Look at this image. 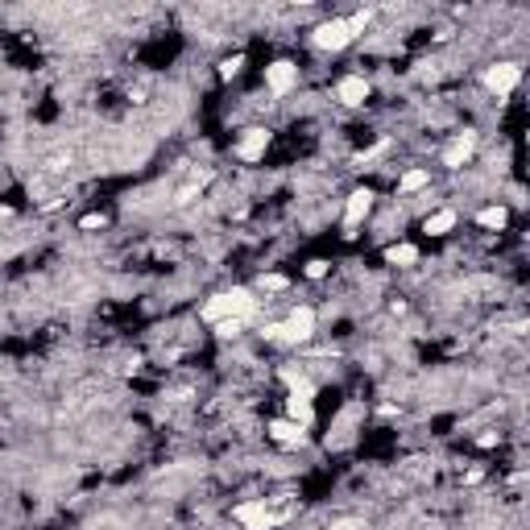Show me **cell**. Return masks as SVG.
I'll return each instance as SVG.
<instances>
[{"label":"cell","instance_id":"obj_22","mask_svg":"<svg viewBox=\"0 0 530 530\" xmlns=\"http://www.w3.org/2000/svg\"><path fill=\"white\" fill-rule=\"evenodd\" d=\"M307 273H311V278H323V273H327V265H323V261H311Z\"/></svg>","mask_w":530,"mask_h":530},{"label":"cell","instance_id":"obj_5","mask_svg":"<svg viewBox=\"0 0 530 530\" xmlns=\"http://www.w3.org/2000/svg\"><path fill=\"white\" fill-rule=\"evenodd\" d=\"M232 518H236L245 530H269V526H273V514L265 510L261 501H245V505H236V510H232Z\"/></svg>","mask_w":530,"mask_h":530},{"label":"cell","instance_id":"obj_8","mask_svg":"<svg viewBox=\"0 0 530 530\" xmlns=\"http://www.w3.org/2000/svg\"><path fill=\"white\" fill-rule=\"evenodd\" d=\"M294 79H299L294 62H273V67H265V83H269L273 95H286V91L294 88Z\"/></svg>","mask_w":530,"mask_h":530},{"label":"cell","instance_id":"obj_19","mask_svg":"<svg viewBox=\"0 0 530 530\" xmlns=\"http://www.w3.org/2000/svg\"><path fill=\"white\" fill-rule=\"evenodd\" d=\"M261 286H265V290H286V278H282V273H269Z\"/></svg>","mask_w":530,"mask_h":530},{"label":"cell","instance_id":"obj_6","mask_svg":"<svg viewBox=\"0 0 530 530\" xmlns=\"http://www.w3.org/2000/svg\"><path fill=\"white\" fill-rule=\"evenodd\" d=\"M473 149H477V132H460L447 149H443V166H451V170H460L468 158H473Z\"/></svg>","mask_w":530,"mask_h":530},{"label":"cell","instance_id":"obj_12","mask_svg":"<svg viewBox=\"0 0 530 530\" xmlns=\"http://www.w3.org/2000/svg\"><path fill=\"white\" fill-rule=\"evenodd\" d=\"M386 261L414 265V261H419V249H414V245H390V249H386Z\"/></svg>","mask_w":530,"mask_h":530},{"label":"cell","instance_id":"obj_1","mask_svg":"<svg viewBox=\"0 0 530 530\" xmlns=\"http://www.w3.org/2000/svg\"><path fill=\"white\" fill-rule=\"evenodd\" d=\"M257 311V299L245 290V286H236V290H224V294H216L208 307H203V319L208 323H224V319H249Z\"/></svg>","mask_w":530,"mask_h":530},{"label":"cell","instance_id":"obj_15","mask_svg":"<svg viewBox=\"0 0 530 530\" xmlns=\"http://www.w3.org/2000/svg\"><path fill=\"white\" fill-rule=\"evenodd\" d=\"M477 220L485 224V228H505V220H510V216H505V208H485Z\"/></svg>","mask_w":530,"mask_h":530},{"label":"cell","instance_id":"obj_11","mask_svg":"<svg viewBox=\"0 0 530 530\" xmlns=\"http://www.w3.org/2000/svg\"><path fill=\"white\" fill-rule=\"evenodd\" d=\"M269 435L278 443H303V427L290 423V419H278V423H269Z\"/></svg>","mask_w":530,"mask_h":530},{"label":"cell","instance_id":"obj_20","mask_svg":"<svg viewBox=\"0 0 530 530\" xmlns=\"http://www.w3.org/2000/svg\"><path fill=\"white\" fill-rule=\"evenodd\" d=\"M240 323H245V319H224V323H220V336H236V332H240Z\"/></svg>","mask_w":530,"mask_h":530},{"label":"cell","instance_id":"obj_18","mask_svg":"<svg viewBox=\"0 0 530 530\" xmlns=\"http://www.w3.org/2000/svg\"><path fill=\"white\" fill-rule=\"evenodd\" d=\"M369 21H373V13H369V8H365V13H353V17H348V29H353V38L360 34V29H365V25H369Z\"/></svg>","mask_w":530,"mask_h":530},{"label":"cell","instance_id":"obj_9","mask_svg":"<svg viewBox=\"0 0 530 530\" xmlns=\"http://www.w3.org/2000/svg\"><path fill=\"white\" fill-rule=\"evenodd\" d=\"M265 145H269V132H265V129H249V132H245V141H240V149H236V154H240L245 162H257V158L265 154Z\"/></svg>","mask_w":530,"mask_h":530},{"label":"cell","instance_id":"obj_10","mask_svg":"<svg viewBox=\"0 0 530 530\" xmlns=\"http://www.w3.org/2000/svg\"><path fill=\"white\" fill-rule=\"evenodd\" d=\"M365 95H369V83L360 79V75H348V79H340V100L356 108V104H365Z\"/></svg>","mask_w":530,"mask_h":530},{"label":"cell","instance_id":"obj_21","mask_svg":"<svg viewBox=\"0 0 530 530\" xmlns=\"http://www.w3.org/2000/svg\"><path fill=\"white\" fill-rule=\"evenodd\" d=\"M79 228H104V216H100V212H91V216L79 220Z\"/></svg>","mask_w":530,"mask_h":530},{"label":"cell","instance_id":"obj_16","mask_svg":"<svg viewBox=\"0 0 530 530\" xmlns=\"http://www.w3.org/2000/svg\"><path fill=\"white\" fill-rule=\"evenodd\" d=\"M398 186H402V191H419V186H427V170H410V175H402Z\"/></svg>","mask_w":530,"mask_h":530},{"label":"cell","instance_id":"obj_14","mask_svg":"<svg viewBox=\"0 0 530 530\" xmlns=\"http://www.w3.org/2000/svg\"><path fill=\"white\" fill-rule=\"evenodd\" d=\"M447 228H456V212H451V208H443V212H435V216L427 220V232H431V236H443Z\"/></svg>","mask_w":530,"mask_h":530},{"label":"cell","instance_id":"obj_2","mask_svg":"<svg viewBox=\"0 0 530 530\" xmlns=\"http://www.w3.org/2000/svg\"><path fill=\"white\" fill-rule=\"evenodd\" d=\"M278 327H282V332H278L282 344H303V340H311V332H315V311L299 307L286 323H278Z\"/></svg>","mask_w":530,"mask_h":530},{"label":"cell","instance_id":"obj_17","mask_svg":"<svg viewBox=\"0 0 530 530\" xmlns=\"http://www.w3.org/2000/svg\"><path fill=\"white\" fill-rule=\"evenodd\" d=\"M240 67H245V58H240V54H232V58H224V62H220V75H224V79H232V75H240Z\"/></svg>","mask_w":530,"mask_h":530},{"label":"cell","instance_id":"obj_13","mask_svg":"<svg viewBox=\"0 0 530 530\" xmlns=\"http://www.w3.org/2000/svg\"><path fill=\"white\" fill-rule=\"evenodd\" d=\"M311 419H315V410H311L307 398H290V423H299V427H311Z\"/></svg>","mask_w":530,"mask_h":530},{"label":"cell","instance_id":"obj_4","mask_svg":"<svg viewBox=\"0 0 530 530\" xmlns=\"http://www.w3.org/2000/svg\"><path fill=\"white\" fill-rule=\"evenodd\" d=\"M348 42H353L348 21H323V25L315 29V46H319V50H344Z\"/></svg>","mask_w":530,"mask_h":530},{"label":"cell","instance_id":"obj_3","mask_svg":"<svg viewBox=\"0 0 530 530\" xmlns=\"http://www.w3.org/2000/svg\"><path fill=\"white\" fill-rule=\"evenodd\" d=\"M518 79H522V67L518 62H497V67L485 71V88L497 91V95H510V91L518 88Z\"/></svg>","mask_w":530,"mask_h":530},{"label":"cell","instance_id":"obj_7","mask_svg":"<svg viewBox=\"0 0 530 530\" xmlns=\"http://www.w3.org/2000/svg\"><path fill=\"white\" fill-rule=\"evenodd\" d=\"M369 208H373V191H353V195H348V208H344V236H353V228L369 216Z\"/></svg>","mask_w":530,"mask_h":530}]
</instances>
